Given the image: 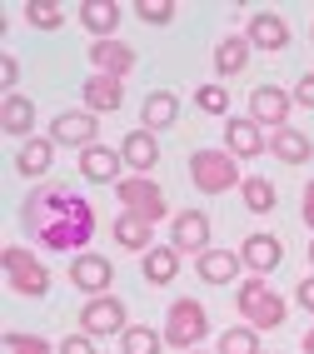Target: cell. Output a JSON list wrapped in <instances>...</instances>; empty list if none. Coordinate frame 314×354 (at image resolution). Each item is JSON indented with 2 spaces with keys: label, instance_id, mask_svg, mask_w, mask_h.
<instances>
[{
  "label": "cell",
  "instance_id": "cell-1",
  "mask_svg": "<svg viewBox=\"0 0 314 354\" xmlns=\"http://www.w3.org/2000/svg\"><path fill=\"white\" fill-rule=\"evenodd\" d=\"M95 225H100L95 220V205L85 195H75L70 185H40L20 205V230L50 254H70V259L90 254Z\"/></svg>",
  "mask_w": 314,
  "mask_h": 354
},
{
  "label": "cell",
  "instance_id": "cell-2",
  "mask_svg": "<svg viewBox=\"0 0 314 354\" xmlns=\"http://www.w3.org/2000/svg\"><path fill=\"white\" fill-rule=\"evenodd\" d=\"M234 315H245V324L264 335V329H279L289 319V299L264 274H245V285L234 290Z\"/></svg>",
  "mask_w": 314,
  "mask_h": 354
},
{
  "label": "cell",
  "instance_id": "cell-3",
  "mask_svg": "<svg viewBox=\"0 0 314 354\" xmlns=\"http://www.w3.org/2000/svg\"><path fill=\"white\" fill-rule=\"evenodd\" d=\"M190 185L200 195H230L245 185V175H239V160L230 150H195L190 155Z\"/></svg>",
  "mask_w": 314,
  "mask_h": 354
},
{
  "label": "cell",
  "instance_id": "cell-4",
  "mask_svg": "<svg viewBox=\"0 0 314 354\" xmlns=\"http://www.w3.org/2000/svg\"><path fill=\"white\" fill-rule=\"evenodd\" d=\"M210 339V310L200 299H175L170 304V315H165V344L180 349V354H195L200 344Z\"/></svg>",
  "mask_w": 314,
  "mask_h": 354
},
{
  "label": "cell",
  "instance_id": "cell-5",
  "mask_svg": "<svg viewBox=\"0 0 314 354\" xmlns=\"http://www.w3.org/2000/svg\"><path fill=\"white\" fill-rule=\"evenodd\" d=\"M115 200H120V209H130V215L150 220V225L175 220V215H170V195H165L150 175H125V180L115 185Z\"/></svg>",
  "mask_w": 314,
  "mask_h": 354
},
{
  "label": "cell",
  "instance_id": "cell-6",
  "mask_svg": "<svg viewBox=\"0 0 314 354\" xmlns=\"http://www.w3.org/2000/svg\"><path fill=\"white\" fill-rule=\"evenodd\" d=\"M0 265H6V285L15 295H26V299H45V295H50V270H45V259H35L26 245H6Z\"/></svg>",
  "mask_w": 314,
  "mask_h": 354
},
{
  "label": "cell",
  "instance_id": "cell-7",
  "mask_svg": "<svg viewBox=\"0 0 314 354\" xmlns=\"http://www.w3.org/2000/svg\"><path fill=\"white\" fill-rule=\"evenodd\" d=\"M125 299H115V295H100V299H85V310H80V335L90 339H110V335H125L130 319H125Z\"/></svg>",
  "mask_w": 314,
  "mask_h": 354
},
{
  "label": "cell",
  "instance_id": "cell-8",
  "mask_svg": "<svg viewBox=\"0 0 314 354\" xmlns=\"http://www.w3.org/2000/svg\"><path fill=\"white\" fill-rule=\"evenodd\" d=\"M100 115H90L85 105L80 110H60L55 120H50V140H55V150L70 145V150H90V145H100Z\"/></svg>",
  "mask_w": 314,
  "mask_h": 354
},
{
  "label": "cell",
  "instance_id": "cell-9",
  "mask_svg": "<svg viewBox=\"0 0 314 354\" xmlns=\"http://www.w3.org/2000/svg\"><path fill=\"white\" fill-rule=\"evenodd\" d=\"M170 250L185 259H200L205 250H214L210 245V215H205V209H180V215L170 220Z\"/></svg>",
  "mask_w": 314,
  "mask_h": 354
},
{
  "label": "cell",
  "instance_id": "cell-10",
  "mask_svg": "<svg viewBox=\"0 0 314 354\" xmlns=\"http://www.w3.org/2000/svg\"><path fill=\"white\" fill-rule=\"evenodd\" d=\"M289 110H295V95L289 90H279V85H255L250 90V120L259 125V130H284L289 125Z\"/></svg>",
  "mask_w": 314,
  "mask_h": 354
},
{
  "label": "cell",
  "instance_id": "cell-11",
  "mask_svg": "<svg viewBox=\"0 0 314 354\" xmlns=\"http://www.w3.org/2000/svg\"><path fill=\"white\" fill-rule=\"evenodd\" d=\"M110 279H115V265L105 254H75L70 259V285H75L85 299H100V295H110Z\"/></svg>",
  "mask_w": 314,
  "mask_h": 354
},
{
  "label": "cell",
  "instance_id": "cell-12",
  "mask_svg": "<svg viewBox=\"0 0 314 354\" xmlns=\"http://www.w3.org/2000/svg\"><path fill=\"white\" fill-rule=\"evenodd\" d=\"M90 65H95V75H115V80H130L135 75V65H140V55H135V45H125V40H90Z\"/></svg>",
  "mask_w": 314,
  "mask_h": 354
},
{
  "label": "cell",
  "instance_id": "cell-13",
  "mask_svg": "<svg viewBox=\"0 0 314 354\" xmlns=\"http://www.w3.org/2000/svg\"><path fill=\"white\" fill-rule=\"evenodd\" d=\"M195 274L205 279V285H245V259H239V250H205L200 259H195Z\"/></svg>",
  "mask_w": 314,
  "mask_h": 354
},
{
  "label": "cell",
  "instance_id": "cell-14",
  "mask_svg": "<svg viewBox=\"0 0 314 354\" xmlns=\"http://www.w3.org/2000/svg\"><path fill=\"white\" fill-rule=\"evenodd\" d=\"M239 259H245L250 274H264V279H270V274L279 270V259H284V240H279V234L255 230V234H245V245H239Z\"/></svg>",
  "mask_w": 314,
  "mask_h": 354
},
{
  "label": "cell",
  "instance_id": "cell-15",
  "mask_svg": "<svg viewBox=\"0 0 314 354\" xmlns=\"http://www.w3.org/2000/svg\"><path fill=\"white\" fill-rule=\"evenodd\" d=\"M245 40L255 45V50L279 55L284 45H289V20H284L279 10H255V15H250V26H245Z\"/></svg>",
  "mask_w": 314,
  "mask_h": 354
},
{
  "label": "cell",
  "instance_id": "cell-16",
  "mask_svg": "<svg viewBox=\"0 0 314 354\" xmlns=\"http://www.w3.org/2000/svg\"><path fill=\"white\" fill-rule=\"evenodd\" d=\"M80 175H85L90 185H120V180H125V155H120V145H115V150H110V145L80 150Z\"/></svg>",
  "mask_w": 314,
  "mask_h": 354
},
{
  "label": "cell",
  "instance_id": "cell-17",
  "mask_svg": "<svg viewBox=\"0 0 314 354\" xmlns=\"http://www.w3.org/2000/svg\"><path fill=\"white\" fill-rule=\"evenodd\" d=\"M225 150L234 160H255V155L270 150V140H264V130L250 120V115H230L225 120Z\"/></svg>",
  "mask_w": 314,
  "mask_h": 354
},
{
  "label": "cell",
  "instance_id": "cell-18",
  "mask_svg": "<svg viewBox=\"0 0 314 354\" xmlns=\"http://www.w3.org/2000/svg\"><path fill=\"white\" fill-rule=\"evenodd\" d=\"M80 105H85L90 115H115L120 105H125V80H115V75H85Z\"/></svg>",
  "mask_w": 314,
  "mask_h": 354
},
{
  "label": "cell",
  "instance_id": "cell-19",
  "mask_svg": "<svg viewBox=\"0 0 314 354\" xmlns=\"http://www.w3.org/2000/svg\"><path fill=\"white\" fill-rule=\"evenodd\" d=\"M110 234H115V245H120V250H130V254H140V259L155 250V225H150V220H140V215H130V209H120V215H115Z\"/></svg>",
  "mask_w": 314,
  "mask_h": 354
},
{
  "label": "cell",
  "instance_id": "cell-20",
  "mask_svg": "<svg viewBox=\"0 0 314 354\" xmlns=\"http://www.w3.org/2000/svg\"><path fill=\"white\" fill-rule=\"evenodd\" d=\"M120 155H125V165H130V175H150L155 165H160V140L150 135V130H130L125 140H120Z\"/></svg>",
  "mask_w": 314,
  "mask_h": 354
},
{
  "label": "cell",
  "instance_id": "cell-21",
  "mask_svg": "<svg viewBox=\"0 0 314 354\" xmlns=\"http://www.w3.org/2000/svg\"><path fill=\"white\" fill-rule=\"evenodd\" d=\"M50 165H55V140L50 135H35V140H26V145L15 150V170L26 180H45Z\"/></svg>",
  "mask_w": 314,
  "mask_h": 354
},
{
  "label": "cell",
  "instance_id": "cell-22",
  "mask_svg": "<svg viewBox=\"0 0 314 354\" xmlns=\"http://www.w3.org/2000/svg\"><path fill=\"white\" fill-rule=\"evenodd\" d=\"M0 125H6V135L10 140H35V105H30V95H6V105H0Z\"/></svg>",
  "mask_w": 314,
  "mask_h": 354
},
{
  "label": "cell",
  "instance_id": "cell-23",
  "mask_svg": "<svg viewBox=\"0 0 314 354\" xmlns=\"http://www.w3.org/2000/svg\"><path fill=\"white\" fill-rule=\"evenodd\" d=\"M140 120H145V130H150V135L170 130V125L180 120V95H175V90H150L145 105H140Z\"/></svg>",
  "mask_w": 314,
  "mask_h": 354
},
{
  "label": "cell",
  "instance_id": "cell-24",
  "mask_svg": "<svg viewBox=\"0 0 314 354\" xmlns=\"http://www.w3.org/2000/svg\"><path fill=\"white\" fill-rule=\"evenodd\" d=\"M120 15H125V10H120L115 0H85V6H80V26H85L95 40H115Z\"/></svg>",
  "mask_w": 314,
  "mask_h": 354
},
{
  "label": "cell",
  "instance_id": "cell-25",
  "mask_svg": "<svg viewBox=\"0 0 314 354\" xmlns=\"http://www.w3.org/2000/svg\"><path fill=\"white\" fill-rule=\"evenodd\" d=\"M250 50H255V45H250L245 35H225L220 45H214V75H220V80H230V75H245Z\"/></svg>",
  "mask_w": 314,
  "mask_h": 354
},
{
  "label": "cell",
  "instance_id": "cell-26",
  "mask_svg": "<svg viewBox=\"0 0 314 354\" xmlns=\"http://www.w3.org/2000/svg\"><path fill=\"white\" fill-rule=\"evenodd\" d=\"M270 155H275V160H284V165H304V160L314 155V145H309V135H304V130L284 125V130H275V135H270Z\"/></svg>",
  "mask_w": 314,
  "mask_h": 354
},
{
  "label": "cell",
  "instance_id": "cell-27",
  "mask_svg": "<svg viewBox=\"0 0 314 354\" xmlns=\"http://www.w3.org/2000/svg\"><path fill=\"white\" fill-rule=\"evenodd\" d=\"M239 195H245V209L250 215H270V209L279 205V190L264 175H245V185H239Z\"/></svg>",
  "mask_w": 314,
  "mask_h": 354
},
{
  "label": "cell",
  "instance_id": "cell-28",
  "mask_svg": "<svg viewBox=\"0 0 314 354\" xmlns=\"http://www.w3.org/2000/svg\"><path fill=\"white\" fill-rule=\"evenodd\" d=\"M175 274H180V254L170 245H155L145 254V285H170Z\"/></svg>",
  "mask_w": 314,
  "mask_h": 354
},
{
  "label": "cell",
  "instance_id": "cell-29",
  "mask_svg": "<svg viewBox=\"0 0 314 354\" xmlns=\"http://www.w3.org/2000/svg\"><path fill=\"white\" fill-rule=\"evenodd\" d=\"M165 349V329H150V324H130L120 335V354H160Z\"/></svg>",
  "mask_w": 314,
  "mask_h": 354
},
{
  "label": "cell",
  "instance_id": "cell-30",
  "mask_svg": "<svg viewBox=\"0 0 314 354\" xmlns=\"http://www.w3.org/2000/svg\"><path fill=\"white\" fill-rule=\"evenodd\" d=\"M214 354H264L259 349V329H250V324L225 329V335L214 339Z\"/></svg>",
  "mask_w": 314,
  "mask_h": 354
},
{
  "label": "cell",
  "instance_id": "cell-31",
  "mask_svg": "<svg viewBox=\"0 0 314 354\" xmlns=\"http://www.w3.org/2000/svg\"><path fill=\"white\" fill-rule=\"evenodd\" d=\"M195 110H205V115H225V120H230V90H225L220 80H205V85L195 90Z\"/></svg>",
  "mask_w": 314,
  "mask_h": 354
},
{
  "label": "cell",
  "instance_id": "cell-32",
  "mask_svg": "<svg viewBox=\"0 0 314 354\" xmlns=\"http://www.w3.org/2000/svg\"><path fill=\"white\" fill-rule=\"evenodd\" d=\"M26 20H30V26L35 30H60L65 26V6H50V0H30V6H26Z\"/></svg>",
  "mask_w": 314,
  "mask_h": 354
},
{
  "label": "cell",
  "instance_id": "cell-33",
  "mask_svg": "<svg viewBox=\"0 0 314 354\" xmlns=\"http://www.w3.org/2000/svg\"><path fill=\"white\" fill-rule=\"evenodd\" d=\"M6 349H10V354H60L50 339H40V335H20V329H10V335H6Z\"/></svg>",
  "mask_w": 314,
  "mask_h": 354
},
{
  "label": "cell",
  "instance_id": "cell-34",
  "mask_svg": "<svg viewBox=\"0 0 314 354\" xmlns=\"http://www.w3.org/2000/svg\"><path fill=\"white\" fill-rule=\"evenodd\" d=\"M135 15L145 20V26H170V20H175V6H170V0H140Z\"/></svg>",
  "mask_w": 314,
  "mask_h": 354
},
{
  "label": "cell",
  "instance_id": "cell-35",
  "mask_svg": "<svg viewBox=\"0 0 314 354\" xmlns=\"http://www.w3.org/2000/svg\"><path fill=\"white\" fill-rule=\"evenodd\" d=\"M289 95H295V105H299V110H314V70L295 80V90H289Z\"/></svg>",
  "mask_w": 314,
  "mask_h": 354
},
{
  "label": "cell",
  "instance_id": "cell-36",
  "mask_svg": "<svg viewBox=\"0 0 314 354\" xmlns=\"http://www.w3.org/2000/svg\"><path fill=\"white\" fill-rule=\"evenodd\" d=\"M55 349H60V354H95V339H90V335H65Z\"/></svg>",
  "mask_w": 314,
  "mask_h": 354
},
{
  "label": "cell",
  "instance_id": "cell-37",
  "mask_svg": "<svg viewBox=\"0 0 314 354\" xmlns=\"http://www.w3.org/2000/svg\"><path fill=\"white\" fill-rule=\"evenodd\" d=\"M15 80H20V60L6 55V60H0V85H6V95H15Z\"/></svg>",
  "mask_w": 314,
  "mask_h": 354
},
{
  "label": "cell",
  "instance_id": "cell-38",
  "mask_svg": "<svg viewBox=\"0 0 314 354\" xmlns=\"http://www.w3.org/2000/svg\"><path fill=\"white\" fill-rule=\"evenodd\" d=\"M295 299H299V310H304V315H314V274H304L299 285H295Z\"/></svg>",
  "mask_w": 314,
  "mask_h": 354
},
{
  "label": "cell",
  "instance_id": "cell-39",
  "mask_svg": "<svg viewBox=\"0 0 314 354\" xmlns=\"http://www.w3.org/2000/svg\"><path fill=\"white\" fill-rule=\"evenodd\" d=\"M299 215H304V225H309V240H314V180L304 185V200H299Z\"/></svg>",
  "mask_w": 314,
  "mask_h": 354
},
{
  "label": "cell",
  "instance_id": "cell-40",
  "mask_svg": "<svg viewBox=\"0 0 314 354\" xmlns=\"http://www.w3.org/2000/svg\"><path fill=\"white\" fill-rule=\"evenodd\" d=\"M299 349H304V354H314V324L304 329V339H299Z\"/></svg>",
  "mask_w": 314,
  "mask_h": 354
},
{
  "label": "cell",
  "instance_id": "cell-41",
  "mask_svg": "<svg viewBox=\"0 0 314 354\" xmlns=\"http://www.w3.org/2000/svg\"><path fill=\"white\" fill-rule=\"evenodd\" d=\"M309 274H314V240H309Z\"/></svg>",
  "mask_w": 314,
  "mask_h": 354
},
{
  "label": "cell",
  "instance_id": "cell-42",
  "mask_svg": "<svg viewBox=\"0 0 314 354\" xmlns=\"http://www.w3.org/2000/svg\"><path fill=\"white\" fill-rule=\"evenodd\" d=\"M309 45H314V26H309Z\"/></svg>",
  "mask_w": 314,
  "mask_h": 354
},
{
  "label": "cell",
  "instance_id": "cell-43",
  "mask_svg": "<svg viewBox=\"0 0 314 354\" xmlns=\"http://www.w3.org/2000/svg\"><path fill=\"white\" fill-rule=\"evenodd\" d=\"M195 354H205V349H195ZM210 354H214V349H210Z\"/></svg>",
  "mask_w": 314,
  "mask_h": 354
}]
</instances>
